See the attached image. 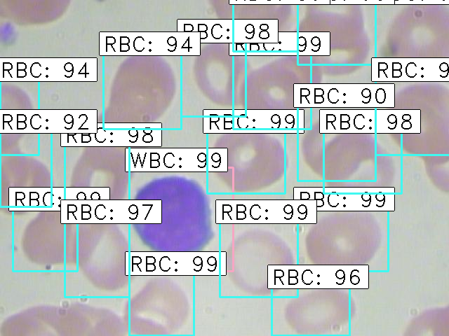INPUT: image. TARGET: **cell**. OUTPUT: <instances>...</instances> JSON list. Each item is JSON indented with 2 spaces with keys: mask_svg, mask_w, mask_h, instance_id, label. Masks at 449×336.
<instances>
[{
  "mask_svg": "<svg viewBox=\"0 0 449 336\" xmlns=\"http://www.w3.org/2000/svg\"><path fill=\"white\" fill-rule=\"evenodd\" d=\"M130 275H220V254L216 251L130 252Z\"/></svg>",
  "mask_w": 449,
  "mask_h": 336,
  "instance_id": "cell-8",
  "label": "cell"
},
{
  "mask_svg": "<svg viewBox=\"0 0 449 336\" xmlns=\"http://www.w3.org/2000/svg\"><path fill=\"white\" fill-rule=\"evenodd\" d=\"M298 108L284 110H246L242 116H234V129L241 132L277 130L297 132L301 120Z\"/></svg>",
  "mask_w": 449,
  "mask_h": 336,
  "instance_id": "cell-13",
  "label": "cell"
},
{
  "mask_svg": "<svg viewBox=\"0 0 449 336\" xmlns=\"http://www.w3.org/2000/svg\"><path fill=\"white\" fill-rule=\"evenodd\" d=\"M316 200H217V224H316Z\"/></svg>",
  "mask_w": 449,
  "mask_h": 336,
  "instance_id": "cell-2",
  "label": "cell"
},
{
  "mask_svg": "<svg viewBox=\"0 0 449 336\" xmlns=\"http://www.w3.org/2000/svg\"><path fill=\"white\" fill-rule=\"evenodd\" d=\"M1 133L91 134L98 129L94 109L1 110Z\"/></svg>",
  "mask_w": 449,
  "mask_h": 336,
  "instance_id": "cell-6",
  "label": "cell"
},
{
  "mask_svg": "<svg viewBox=\"0 0 449 336\" xmlns=\"http://www.w3.org/2000/svg\"><path fill=\"white\" fill-rule=\"evenodd\" d=\"M300 56H329L330 33L328 31L297 32V50Z\"/></svg>",
  "mask_w": 449,
  "mask_h": 336,
  "instance_id": "cell-20",
  "label": "cell"
},
{
  "mask_svg": "<svg viewBox=\"0 0 449 336\" xmlns=\"http://www.w3.org/2000/svg\"><path fill=\"white\" fill-rule=\"evenodd\" d=\"M1 81H97L95 57H1Z\"/></svg>",
  "mask_w": 449,
  "mask_h": 336,
  "instance_id": "cell-7",
  "label": "cell"
},
{
  "mask_svg": "<svg viewBox=\"0 0 449 336\" xmlns=\"http://www.w3.org/2000/svg\"><path fill=\"white\" fill-rule=\"evenodd\" d=\"M318 211H394V193H325L316 203Z\"/></svg>",
  "mask_w": 449,
  "mask_h": 336,
  "instance_id": "cell-14",
  "label": "cell"
},
{
  "mask_svg": "<svg viewBox=\"0 0 449 336\" xmlns=\"http://www.w3.org/2000/svg\"><path fill=\"white\" fill-rule=\"evenodd\" d=\"M61 146L162 147V130L158 129H103L96 133L62 134Z\"/></svg>",
  "mask_w": 449,
  "mask_h": 336,
  "instance_id": "cell-11",
  "label": "cell"
},
{
  "mask_svg": "<svg viewBox=\"0 0 449 336\" xmlns=\"http://www.w3.org/2000/svg\"><path fill=\"white\" fill-rule=\"evenodd\" d=\"M198 32H100V55L198 56Z\"/></svg>",
  "mask_w": 449,
  "mask_h": 336,
  "instance_id": "cell-5",
  "label": "cell"
},
{
  "mask_svg": "<svg viewBox=\"0 0 449 336\" xmlns=\"http://www.w3.org/2000/svg\"><path fill=\"white\" fill-rule=\"evenodd\" d=\"M448 57H373L372 83L449 80Z\"/></svg>",
  "mask_w": 449,
  "mask_h": 336,
  "instance_id": "cell-10",
  "label": "cell"
},
{
  "mask_svg": "<svg viewBox=\"0 0 449 336\" xmlns=\"http://www.w3.org/2000/svg\"><path fill=\"white\" fill-rule=\"evenodd\" d=\"M421 110L375 109V134H420Z\"/></svg>",
  "mask_w": 449,
  "mask_h": 336,
  "instance_id": "cell-16",
  "label": "cell"
},
{
  "mask_svg": "<svg viewBox=\"0 0 449 336\" xmlns=\"http://www.w3.org/2000/svg\"><path fill=\"white\" fill-rule=\"evenodd\" d=\"M295 108H394V83H295Z\"/></svg>",
  "mask_w": 449,
  "mask_h": 336,
  "instance_id": "cell-1",
  "label": "cell"
},
{
  "mask_svg": "<svg viewBox=\"0 0 449 336\" xmlns=\"http://www.w3.org/2000/svg\"><path fill=\"white\" fill-rule=\"evenodd\" d=\"M204 134L241 132L234 129V116H204Z\"/></svg>",
  "mask_w": 449,
  "mask_h": 336,
  "instance_id": "cell-22",
  "label": "cell"
},
{
  "mask_svg": "<svg viewBox=\"0 0 449 336\" xmlns=\"http://www.w3.org/2000/svg\"><path fill=\"white\" fill-rule=\"evenodd\" d=\"M277 20H233V43H274L278 41Z\"/></svg>",
  "mask_w": 449,
  "mask_h": 336,
  "instance_id": "cell-17",
  "label": "cell"
},
{
  "mask_svg": "<svg viewBox=\"0 0 449 336\" xmlns=\"http://www.w3.org/2000/svg\"><path fill=\"white\" fill-rule=\"evenodd\" d=\"M10 210L60 211L65 188H9Z\"/></svg>",
  "mask_w": 449,
  "mask_h": 336,
  "instance_id": "cell-15",
  "label": "cell"
},
{
  "mask_svg": "<svg viewBox=\"0 0 449 336\" xmlns=\"http://www.w3.org/2000/svg\"><path fill=\"white\" fill-rule=\"evenodd\" d=\"M61 223L161 224L160 200L61 201Z\"/></svg>",
  "mask_w": 449,
  "mask_h": 336,
  "instance_id": "cell-4",
  "label": "cell"
},
{
  "mask_svg": "<svg viewBox=\"0 0 449 336\" xmlns=\"http://www.w3.org/2000/svg\"><path fill=\"white\" fill-rule=\"evenodd\" d=\"M325 193H394L392 187H340L323 188Z\"/></svg>",
  "mask_w": 449,
  "mask_h": 336,
  "instance_id": "cell-24",
  "label": "cell"
},
{
  "mask_svg": "<svg viewBox=\"0 0 449 336\" xmlns=\"http://www.w3.org/2000/svg\"><path fill=\"white\" fill-rule=\"evenodd\" d=\"M228 170V150L226 148H207V172H225Z\"/></svg>",
  "mask_w": 449,
  "mask_h": 336,
  "instance_id": "cell-23",
  "label": "cell"
},
{
  "mask_svg": "<svg viewBox=\"0 0 449 336\" xmlns=\"http://www.w3.org/2000/svg\"><path fill=\"white\" fill-rule=\"evenodd\" d=\"M234 52H293L297 50V32H279L274 43H232Z\"/></svg>",
  "mask_w": 449,
  "mask_h": 336,
  "instance_id": "cell-19",
  "label": "cell"
},
{
  "mask_svg": "<svg viewBox=\"0 0 449 336\" xmlns=\"http://www.w3.org/2000/svg\"><path fill=\"white\" fill-rule=\"evenodd\" d=\"M109 187L65 188V200H109Z\"/></svg>",
  "mask_w": 449,
  "mask_h": 336,
  "instance_id": "cell-21",
  "label": "cell"
},
{
  "mask_svg": "<svg viewBox=\"0 0 449 336\" xmlns=\"http://www.w3.org/2000/svg\"><path fill=\"white\" fill-rule=\"evenodd\" d=\"M126 172H206V148H126Z\"/></svg>",
  "mask_w": 449,
  "mask_h": 336,
  "instance_id": "cell-9",
  "label": "cell"
},
{
  "mask_svg": "<svg viewBox=\"0 0 449 336\" xmlns=\"http://www.w3.org/2000/svg\"><path fill=\"white\" fill-rule=\"evenodd\" d=\"M178 32H198L201 43H233V20H178Z\"/></svg>",
  "mask_w": 449,
  "mask_h": 336,
  "instance_id": "cell-18",
  "label": "cell"
},
{
  "mask_svg": "<svg viewBox=\"0 0 449 336\" xmlns=\"http://www.w3.org/2000/svg\"><path fill=\"white\" fill-rule=\"evenodd\" d=\"M267 287L368 289V265H269Z\"/></svg>",
  "mask_w": 449,
  "mask_h": 336,
  "instance_id": "cell-3",
  "label": "cell"
},
{
  "mask_svg": "<svg viewBox=\"0 0 449 336\" xmlns=\"http://www.w3.org/2000/svg\"><path fill=\"white\" fill-rule=\"evenodd\" d=\"M376 108H319L321 134H375Z\"/></svg>",
  "mask_w": 449,
  "mask_h": 336,
  "instance_id": "cell-12",
  "label": "cell"
},
{
  "mask_svg": "<svg viewBox=\"0 0 449 336\" xmlns=\"http://www.w3.org/2000/svg\"><path fill=\"white\" fill-rule=\"evenodd\" d=\"M203 116H234V110H203Z\"/></svg>",
  "mask_w": 449,
  "mask_h": 336,
  "instance_id": "cell-25",
  "label": "cell"
}]
</instances>
